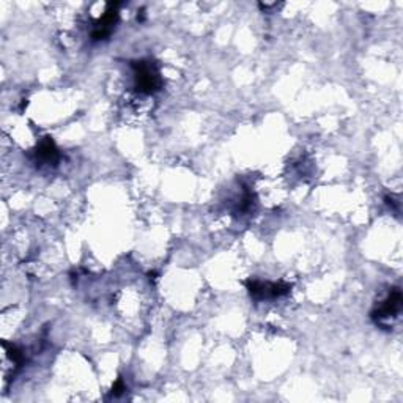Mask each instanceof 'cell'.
I'll list each match as a JSON object with an SVG mask.
<instances>
[{"label":"cell","instance_id":"1","mask_svg":"<svg viewBox=\"0 0 403 403\" xmlns=\"http://www.w3.org/2000/svg\"><path fill=\"white\" fill-rule=\"evenodd\" d=\"M134 69V84L136 90L142 95H153L162 89V77L157 63L152 60L132 62Z\"/></svg>","mask_w":403,"mask_h":403},{"label":"cell","instance_id":"2","mask_svg":"<svg viewBox=\"0 0 403 403\" xmlns=\"http://www.w3.org/2000/svg\"><path fill=\"white\" fill-rule=\"evenodd\" d=\"M246 287L254 300H274L290 293V290H292V285L284 284V282L249 280L246 282Z\"/></svg>","mask_w":403,"mask_h":403},{"label":"cell","instance_id":"3","mask_svg":"<svg viewBox=\"0 0 403 403\" xmlns=\"http://www.w3.org/2000/svg\"><path fill=\"white\" fill-rule=\"evenodd\" d=\"M118 8H120L118 2L115 4L110 2L108 5V10L104 11V15L95 23L93 32H91V40L101 41V40H108L110 37L118 23Z\"/></svg>","mask_w":403,"mask_h":403},{"label":"cell","instance_id":"4","mask_svg":"<svg viewBox=\"0 0 403 403\" xmlns=\"http://www.w3.org/2000/svg\"><path fill=\"white\" fill-rule=\"evenodd\" d=\"M400 307H402V292L399 288H392L391 292H389L387 298L373 310L372 318L377 323H381L383 320H386V318L397 315L400 312Z\"/></svg>","mask_w":403,"mask_h":403},{"label":"cell","instance_id":"5","mask_svg":"<svg viewBox=\"0 0 403 403\" xmlns=\"http://www.w3.org/2000/svg\"><path fill=\"white\" fill-rule=\"evenodd\" d=\"M35 158L43 164H55L60 159L59 148L54 144L52 137H45L41 140L37 145V150H35Z\"/></svg>","mask_w":403,"mask_h":403},{"label":"cell","instance_id":"6","mask_svg":"<svg viewBox=\"0 0 403 403\" xmlns=\"http://www.w3.org/2000/svg\"><path fill=\"white\" fill-rule=\"evenodd\" d=\"M123 391H126V386H125V383H123V380L122 378H118L117 380V383L114 385V387H112V395H114V397H118L120 394H123Z\"/></svg>","mask_w":403,"mask_h":403}]
</instances>
